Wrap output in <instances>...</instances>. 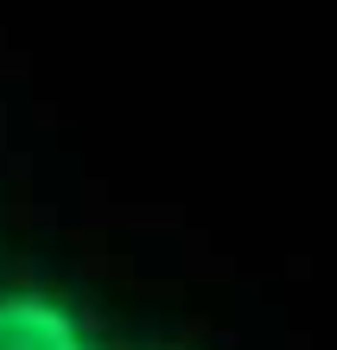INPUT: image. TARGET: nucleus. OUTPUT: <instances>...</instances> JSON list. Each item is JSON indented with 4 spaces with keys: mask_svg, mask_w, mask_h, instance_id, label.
I'll return each mask as SVG.
<instances>
[{
    "mask_svg": "<svg viewBox=\"0 0 337 350\" xmlns=\"http://www.w3.org/2000/svg\"><path fill=\"white\" fill-rule=\"evenodd\" d=\"M0 350H83V332L51 299H0Z\"/></svg>",
    "mask_w": 337,
    "mask_h": 350,
    "instance_id": "obj_1",
    "label": "nucleus"
}]
</instances>
